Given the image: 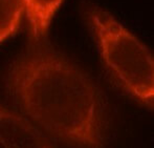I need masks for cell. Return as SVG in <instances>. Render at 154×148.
<instances>
[{"mask_svg": "<svg viewBox=\"0 0 154 148\" xmlns=\"http://www.w3.org/2000/svg\"><path fill=\"white\" fill-rule=\"evenodd\" d=\"M5 89L18 112L47 137L77 148H102L107 105L97 84L46 39H32L8 64Z\"/></svg>", "mask_w": 154, "mask_h": 148, "instance_id": "cell-1", "label": "cell"}, {"mask_svg": "<svg viewBox=\"0 0 154 148\" xmlns=\"http://www.w3.org/2000/svg\"><path fill=\"white\" fill-rule=\"evenodd\" d=\"M84 15L108 74L130 97L152 108L154 61L149 49L100 6L87 4Z\"/></svg>", "mask_w": 154, "mask_h": 148, "instance_id": "cell-2", "label": "cell"}, {"mask_svg": "<svg viewBox=\"0 0 154 148\" xmlns=\"http://www.w3.org/2000/svg\"><path fill=\"white\" fill-rule=\"evenodd\" d=\"M0 148L56 147L26 117L0 103Z\"/></svg>", "mask_w": 154, "mask_h": 148, "instance_id": "cell-3", "label": "cell"}, {"mask_svg": "<svg viewBox=\"0 0 154 148\" xmlns=\"http://www.w3.org/2000/svg\"><path fill=\"white\" fill-rule=\"evenodd\" d=\"M63 0H25L34 40L45 39L49 24Z\"/></svg>", "mask_w": 154, "mask_h": 148, "instance_id": "cell-4", "label": "cell"}, {"mask_svg": "<svg viewBox=\"0 0 154 148\" xmlns=\"http://www.w3.org/2000/svg\"><path fill=\"white\" fill-rule=\"evenodd\" d=\"M24 10L25 0H0V42L16 32Z\"/></svg>", "mask_w": 154, "mask_h": 148, "instance_id": "cell-5", "label": "cell"}]
</instances>
